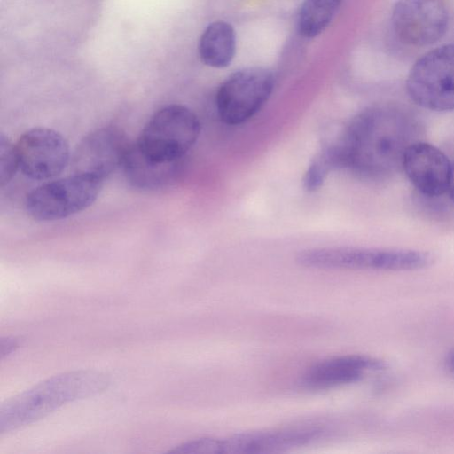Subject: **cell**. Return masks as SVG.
I'll return each mask as SVG.
<instances>
[{"label":"cell","mask_w":454,"mask_h":454,"mask_svg":"<svg viewBox=\"0 0 454 454\" xmlns=\"http://www.w3.org/2000/svg\"><path fill=\"white\" fill-rule=\"evenodd\" d=\"M416 116L396 105L370 106L349 121L335 141L340 167L362 177L380 180L403 168L408 147L419 140Z\"/></svg>","instance_id":"6da1fadb"},{"label":"cell","mask_w":454,"mask_h":454,"mask_svg":"<svg viewBox=\"0 0 454 454\" xmlns=\"http://www.w3.org/2000/svg\"><path fill=\"white\" fill-rule=\"evenodd\" d=\"M110 384L98 371L80 370L52 376L11 397L0 407V434L35 422L61 406L98 395Z\"/></svg>","instance_id":"7a4b0ae2"},{"label":"cell","mask_w":454,"mask_h":454,"mask_svg":"<svg viewBox=\"0 0 454 454\" xmlns=\"http://www.w3.org/2000/svg\"><path fill=\"white\" fill-rule=\"evenodd\" d=\"M200 133L197 115L184 106L172 104L151 116L134 145L153 160L180 161L196 143Z\"/></svg>","instance_id":"3957f363"},{"label":"cell","mask_w":454,"mask_h":454,"mask_svg":"<svg viewBox=\"0 0 454 454\" xmlns=\"http://www.w3.org/2000/svg\"><path fill=\"white\" fill-rule=\"evenodd\" d=\"M296 261L314 269L412 270L429 265L432 256L410 249L321 247L300 252Z\"/></svg>","instance_id":"277c9868"},{"label":"cell","mask_w":454,"mask_h":454,"mask_svg":"<svg viewBox=\"0 0 454 454\" xmlns=\"http://www.w3.org/2000/svg\"><path fill=\"white\" fill-rule=\"evenodd\" d=\"M102 185V179L74 173L32 190L26 199V209L37 221L63 219L91 206Z\"/></svg>","instance_id":"5b68a950"},{"label":"cell","mask_w":454,"mask_h":454,"mask_svg":"<svg viewBox=\"0 0 454 454\" xmlns=\"http://www.w3.org/2000/svg\"><path fill=\"white\" fill-rule=\"evenodd\" d=\"M406 89L410 98L424 108L454 110V43L421 56L409 72Z\"/></svg>","instance_id":"8992f818"},{"label":"cell","mask_w":454,"mask_h":454,"mask_svg":"<svg viewBox=\"0 0 454 454\" xmlns=\"http://www.w3.org/2000/svg\"><path fill=\"white\" fill-rule=\"evenodd\" d=\"M274 76L262 67H248L230 75L219 87L215 104L219 118L227 125H240L267 102Z\"/></svg>","instance_id":"52a82bcc"},{"label":"cell","mask_w":454,"mask_h":454,"mask_svg":"<svg viewBox=\"0 0 454 454\" xmlns=\"http://www.w3.org/2000/svg\"><path fill=\"white\" fill-rule=\"evenodd\" d=\"M391 23L401 43L424 47L444 35L449 24V12L444 0H397Z\"/></svg>","instance_id":"ba28073f"},{"label":"cell","mask_w":454,"mask_h":454,"mask_svg":"<svg viewBox=\"0 0 454 454\" xmlns=\"http://www.w3.org/2000/svg\"><path fill=\"white\" fill-rule=\"evenodd\" d=\"M15 145L20 168L32 179L52 178L68 164V145L59 132L51 129H30L20 137Z\"/></svg>","instance_id":"9c48e42d"},{"label":"cell","mask_w":454,"mask_h":454,"mask_svg":"<svg viewBox=\"0 0 454 454\" xmlns=\"http://www.w3.org/2000/svg\"><path fill=\"white\" fill-rule=\"evenodd\" d=\"M130 145L126 134L117 127L95 129L76 146L72 157L73 169L74 173L104 180L122 167Z\"/></svg>","instance_id":"30bf717a"},{"label":"cell","mask_w":454,"mask_h":454,"mask_svg":"<svg viewBox=\"0 0 454 454\" xmlns=\"http://www.w3.org/2000/svg\"><path fill=\"white\" fill-rule=\"evenodd\" d=\"M403 169L419 193L438 198L448 192L452 165L434 145L419 140L406 150Z\"/></svg>","instance_id":"8fae6325"},{"label":"cell","mask_w":454,"mask_h":454,"mask_svg":"<svg viewBox=\"0 0 454 454\" xmlns=\"http://www.w3.org/2000/svg\"><path fill=\"white\" fill-rule=\"evenodd\" d=\"M322 429L303 427L271 431L241 433L220 439V453H275L302 446L318 439Z\"/></svg>","instance_id":"7c38bea8"},{"label":"cell","mask_w":454,"mask_h":454,"mask_svg":"<svg viewBox=\"0 0 454 454\" xmlns=\"http://www.w3.org/2000/svg\"><path fill=\"white\" fill-rule=\"evenodd\" d=\"M383 361L360 355H345L325 359L311 366L301 385L310 390H323L359 381L367 372L383 370Z\"/></svg>","instance_id":"4fadbf2b"},{"label":"cell","mask_w":454,"mask_h":454,"mask_svg":"<svg viewBox=\"0 0 454 454\" xmlns=\"http://www.w3.org/2000/svg\"><path fill=\"white\" fill-rule=\"evenodd\" d=\"M183 160L162 163L145 157L132 144L123 162L129 183L142 190H156L173 184L180 175Z\"/></svg>","instance_id":"5bb4252c"},{"label":"cell","mask_w":454,"mask_h":454,"mask_svg":"<svg viewBox=\"0 0 454 454\" xmlns=\"http://www.w3.org/2000/svg\"><path fill=\"white\" fill-rule=\"evenodd\" d=\"M236 52V34L232 26L218 20L209 24L199 41V54L206 65L223 68L230 65Z\"/></svg>","instance_id":"9a60e30c"},{"label":"cell","mask_w":454,"mask_h":454,"mask_svg":"<svg viewBox=\"0 0 454 454\" xmlns=\"http://www.w3.org/2000/svg\"><path fill=\"white\" fill-rule=\"evenodd\" d=\"M343 0H304L298 12V30L307 38L320 35L331 23Z\"/></svg>","instance_id":"2e32d148"},{"label":"cell","mask_w":454,"mask_h":454,"mask_svg":"<svg viewBox=\"0 0 454 454\" xmlns=\"http://www.w3.org/2000/svg\"><path fill=\"white\" fill-rule=\"evenodd\" d=\"M339 153L335 142L324 145L310 162L304 175L303 183L306 190H317L327 176L340 168Z\"/></svg>","instance_id":"e0dca14e"},{"label":"cell","mask_w":454,"mask_h":454,"mask_svg":"<svg viewBox=\"0 0 454 454\" xmlns=\"http://www.w3.org/2000/svg\"><path fill=\"white\" fill-rule=\"evenodd\" d=\"M18 168L20 165L16 145L2 133L0 137V183L2 187L12 180Z\"/></svg>","instance_id":"ac0fdd59"},{"label":"cell","mask_w":454,"mask_h":454,"mask_svg":"<svg viewBox=\"0 0 454 454\" xmlns=\"http://www.w3.org/2000/svg\"><path fill=\"white\" fill-rule=\"evenodd\" d=\"M181 454H220V439L202 437L184 442L168 450Z\"/></svg>","instance_id":"d6986e66"},{"label":"cell","mask_w":454,"mask_h":454,"mask_svg":"<svg viewBox=\"0 0 454 454\" xmlns=\"http://www.w3.org/2000/svg\"><path fill=\"white\" fill-rule=\"evenodd\" d=\"M19 340L12 337H2L0 340V356L1 359L8 356L17 348H19Z\"/></svg>","instance_id":"ffe728a7"},{"label":"cell","mask_w":454,"mask_h":454,"mask_svg":"<svg viewBox=\"0 0 454 454\" xmlns=\"http://www.w3.org/2000/svg\"><path fill=\"white\" fill-rule=\"evenodd\" d=\"M448 192L450 193V196L452 201L454 202V165L452 166V169H451V175H450Z\"/></svg>","instance_id":"44dd1931"},{"label":"cell","mask_w":454,"mask_h":454,"mask_svg":"<svg viewBox=\"0 0 454 454\" xmlns=\"http://www.w3.org/2000/svg\"><path fill=\"white\" fill-rule=\"evenodd\" d=\"M446 366L452 373H454V350L448 355Z\"/></svg>","instance_id":"7402d4cb"}]
</instances>
